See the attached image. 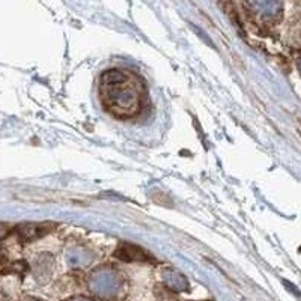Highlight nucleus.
<instances>
[{
    "label": "nucleus",
    "mask_w": 301,
    "mask_h": 301,
    "mask_svg": "<svg viewBox=\"0 0 301 301\" xmlns=\"http://www.w3.org/2000/svg\"><path fill=\"white\" fill-rule=\"evenodd\" d=\"M99 95L104 107L119 118H129L142 107V82L128 71L110 70L101 77Z\"/></svg>",
    "instance_id": "nucleus-1"
}]
</instances>
